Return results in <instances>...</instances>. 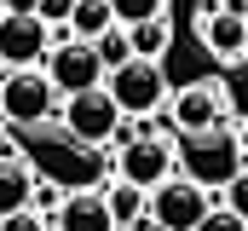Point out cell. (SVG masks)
<instances>
[{"mask_svg":"<svg viewBox=\"0 0 248 231\" xmlns=\"http://www.w3.org/2000/svg\"><path fill=\"white\" fill-rule=\"evenodd\" d=\"M179 173H190L196 185H208V191H225V179L243 168V133L231 127V121H219V127H202V133H179Z\"/></svg>","mask_w":248,"mask_h":231,"instance_id":"1","label":"cell"},{"mask_svg":"<svg viewBox=\"0 0 248 231\" xmlns=\"http://www.w3.org/2000/svg\"><path fill=\"white\" fill-rule=\"evenodd\" d=\"M41 69H46V81L58 87V99L87 93V87L104 81V58H98V47L81 41V35H69V23L52 29V47H46V58H41Z\"/></svg>","mask_w":248,"mask_h":231,"instance_id":"2","label":"cell"},{"mask_svg":"<svg viewBox=\"0 0 248 231\" xmlns=\"http://www.w3.org/2000/svg\"><path fill=\"white\" fill-rule=\"evenodd\" d=\"M104 87H110V99H116V104H122L133 121L156 116L162 104H168V93H173V87H168V69H162V58H139V52L127 58V64H116Z\"/></svg>","mask_w":248,"mask_h":231,"instance_id":"3","label":"cell"},{"mask_svg":"<svg viewBox=\"0 0 248 231\" xmlns=\"http://www.w3.org/2000/svg\"><path fill=\"white\" fill-rule=\"evenodd\" d=\"M52 110H58V87L46 81L41 64L6 69V81H0V116L12 121V133H17V127H41V121H52Z\"/></svg>","mask_w":248,"mask_h":231,"instance_id":"4","label":"cell"},{"mask_svg":"<svg viewBox=\"0 0 248 231\" xmlns=\"http://www.w3.org/2000/svg\"><path fill=\"white\" fill-rule=\"evenodd\" d=\"M63 127H69V139H75V145H110V139H122L127 110L110 99V87L98 81V87H87V93H69V99H63Z\"/></svg>","mask_w":248,"mask_h":231,"instance_id":"5","label":"cell"},{"mask_svg":"<svg viewBox=\"0 0 248 231\" xmlns=\"http://www.w3.org/2000/svg\"><path fill=\"white\" fill-rule=\"evenodd\" d=\"M179 139V133H173ZM173 139H162L156 127H144V133H127L122 139V150H116V173L122 179H133V185H162L168 173L179 168V150H173Z\"/></svg>","mask_w":248,"mask_h":231,"instance_id":"6","label":"cell"},{"mask_svg":"<svg viewBox=\"0 0 248 231\" xmlns=\"http://www.w3.org/2000/svg\"><path fill=\"white\" fill-rule=\"evenodd\" d=\"M214 202H208V185H196L190 173H168L162 185H150V214H156V226L162 231H190L202 214H208Z\"/></svg>","mask_w":248,"mask_h":231,"instance_id":"7","label":"cell"},{"mask_svg":"<svg viewBox=\"0 0 248 231\" xmlns=\"http://www.w3.org/2000/svg\"><path fill=\"white\" fill-rule=\"evenodd\" d=\"M168 121L173 133H202V127H219L225 121V87L219 81H190L168 93Z\"/></svg>","mask_w":248,"mask_h":231,"instance_id":"8","label":"cell"},{"mask_svg":"<svg viewBox=\"0 0 248 231\" xmlns=\"http://www.w3.org/2000/svg\"><path fill=\"white\" fill-rule=\"evenodd\" d=\"M52 47V23H41V12H0V58L12 69L41 64Z\"/></svg>","mask_w":248,"mask_h":231,"instance_id":"9","label":"cell"},{"mask_svg":"<svg viewBox=\"0 0 248 231\" xmlns=\"http://www.w3.org/2000/svg\"><path fill=\"white\" fill-rule=\"evenodd\" d=\"M196 35H202V47L219 58V64H243L248 58V17L237 12H208V17H196Z\"/></svg>","mask_w":248,"mask_h":231,"instance_id":"10","label":"cell"},{"mask_svg":"<svg viewBox=\"0 0 248 231\" xmlns=\"http://www.w3.org/2000/svg\"><path fill=\"white\" fill-rule=\"evenodd\" d=\"M110 202H104V191H69L58 202V214H52V231H110Z\"/></svg>","mask_w":248,"mask_h":231,"instance_id":"11","label":"cell"},{"mask_svg":"<svg viewBox=\"0 0 248 231\" xmlns=\"http://www.w3.org/2000/svg\"><path fill=\"white\" fill-rule=\"evenodd\" d=\"M35 162L23 156V150H0V214H12V208H29V197H35Z\"/></svg>","mask_w":248,"mask_h":231,"instance_id":"12","label":"cell"},{"mask_svg":"<svg viewBox=\"0 0 248 231\" xmlns=\"http://www.w3.org/2000/svg\"><path fill=\"white\" fill-rule=\"evenodd\" d=\"M122 29H127V41H133L139 58H168V47H173V23H168V12L139 17V23H122Z\"/></svg>","mask_w":248,"mask_h":231,"instance_id":"13","label":"cell"},{"mask_svg":"<svg viewBox=\"0 0 248 231\" xmlns=\"http://www.w3.org/2000/svg\"><path fill=\"white\" fill-rule=\"evenodd\" d=\"M104 202H110V220H116V226H133V220L150 208V191L116 173V185H104Z\"/></svg>","mask_w":248,"mask_h":231,"instance_id":"14","label":"cell"},{"mask_svg":"<svg viewBox=\"0 0 248 231\" xmlns=\"http://www.w3.org/2000/svg\"><path fill=\"white\" fill-rule=\"evenodd\" d=\"M110 23H116L110 0H75V6H69V35H81V41H98Z\"/></svg>","mask_w":248,"mask_h":231,"instance_id":"15","label":"cell"},{"mask_svg":"<svg viewBox=\"0 0 248 231\" xmlns=\"http://www.w3.org/2000/svg\"><path fill=\"white\" fill-rule=\"evenodd\" d=\"M93 47H98V58H104V75H110L116 64H127V58H133V41H127V29H122V23H110V29H104Z\"/></svg>","mask_w":248,"mask_h":231,"instance_id":"16","label":"cell"},{"mask_svg":"<svg viewBox=\"0 0 248 231\" xmlns=\"http://www.w3.org/2000/svg\"><path fill=\"white\" fill-rule=\"evenodd\" d=\"M0 231H52V214H41V208H12V214H0Z\"/></svg>","mask_w":248,"mask_h":231,"instance_id":"17","label":"cell"},{"mask_svg":"<svg viewBox=\"0 0 248 231\" xmlns=\"http://www.w3.org/2000/svg\"><path fill=\"white\" fill-rule=\"evenodd\" d=\"M110 12H116V23H139V17L168 12V0H110Z\"/></svg>","mask_w":248,"mask_h":231,"instance_id":"18","label":"cell"},{"mask_svg":"<svg viewBox=\"0 0 248 231\" xmlns=\"http://www.w3.org/2000/svg\"><path fill=\"white\" fill-rule=\"evenodd\" d=\"M190 231H248V220L237 214V208H208V214H202Z\"/></svg>","mask_w":248,"mask_h":231,"instance_id":"19","label":"cell"},{"mask_svg":"<svg viewBox=\"0 0 248 231\" xmlns=\"http://www.w3.org/2000/svg\"><path fill=\"white\" fill-rule=\"evenodd\" d=\"M225 208H237V214L248 220V162L231 173V179H225Z\"/></svg>","mask_w":248,"mask_h":231,"instance_id":"20","label":"cell"},{"mask_svg":"<svg viewBox=\"0 0 248 231\" xmlns=\"http://www.w3.org/2000/svg\"><path fill=\"white\" fill-rule=\"evenodd\" d=\"M58 185H52V179H35V197H29V208H41V214H58Z\"/></svg>","mask_w":248,"mask_h":231,"instance_id":"21","label":"cell"},{"mask_svg":"<svg viewBox=\"0 0 248 231\" xmlns=\"http://www.w3.org/2000/svg\"><path fill=\"white\" fill-rule=\"evenodd\" d=\"M69 6H75V0H41L35 12H41V23H52V29H63V23H69Z\"/></svg>","mask_w":248,"mask_h":231,"instance_id":"22","label":"cell"},{"mask_svg":"<svg viewBox=\"0 0 248 231\" xmlns=\"http://www.w3.org/2000/svg\"><path fill=\"white\" fill-rule=\"evenodd\" d=\"M41 0H0V12H35Z\"/></svg>","mask_w":248,"mask_h":231,"instance_id":"23","label":"cell"},{"mask_svg":"<svg viewBox=\"0 0 248 231\" xmlns=\"http://www.w3.org/2000/svg\"><path fill=\"white\" fill-rule=\"evenodd\" d=\"M243 156H248V127H243Z\"/></svg>","mask_w":248,"mask_h":231,"instance_id":"24","label":"cell"},{"mask_svg":"<svg viewBox=\"0 0 248 231\" xmlns=\"http://www.w3.org/2000/svg\"><path fill=\"white\" fill-rule=\"evenodd\" d=\"M110 231H133V226H110Z\"/></svg>","mask_w":248,"mask_h":231,"instance_id":"25","label":"cell"},{"mask_svg":"<svg viewBox=\"0 0 248 231\" xmlns=\"http://www.w3.org/2000/svg\"><path fill=\"white\" fill-rule=\"evenodd\" d=\"M0 150H6V139H0Z\"/></svg>","mask_w":248,"mask_h":231,"instance_id":"26","label":"cell"},{"mask_svg":"<svg viewBox=\"0 0 248 231\" xmlns=\"http://www.w3.org/2000/svg\"><path fill=\"white\" fill-rule=\"evenodd\" d=\"M0 121H6V116H0Z\"/></svg>","mask_w":248,"mask_h":231,"instance_id":"27","label":"cell"},{"mask_svg":"<svg viewBox=\"0 0 248 231\" xmlns=\"http://www.w3.org/2000/svg\"><path fill=\"white\" fill-rule=\"evenodd\" d=\"M156 231H162V226H156Z\"/></svg>","mask_w":248,"mask_h":231,"instance_id":"28","label":"cell"}]
</instances>
